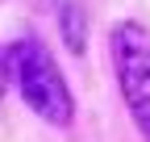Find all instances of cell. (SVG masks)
<instances>
[{
    "label": "cell",
    "instance_id": "cell-1",
    "mask_svg": "<svg viewBox=\"0 0 150 142\" xmlns=\"http://www.w3.org/2000/svg\"><path fill=\"white\" fill-rule=\"evenodd\" d=\"M8 84H17L25 109L33 117H42L46 126H59L67 130L75 121V96H71V84L59 71L54 55L46 50V42H38L33 33L17 38L8 46Z\"/></svg>",
    "mask_w": 150,
    "mask_h": 142
},
{
    "label": "cell",
    "instance_id": "cell-2",
    "mask_svg": "<svg viewBox=\"0 0 150 142\" xmlns=\"http://www.w3.org/2000/svg\"><path fill=\"white\" fill-rule=\"evenodd\" d=\"M108 59L134 126L150 142V29L142 21H117L108 29Z\"/></svg>",
    "mask_w": 150,
    "mask_h": 142
},
{
    "label": "cell",
    "instance_id": "cell-3",
    "mask_svg": "<svg viewBox=\"0 0 150 142\" xmlns=\"http://www.w3.org/2000/svg\"><path fill=\"white\" fill-rule=\"evenodd\" d=\"M59 25H63V42L71 55H79L83 50V9L71 4V0H63L59 4Z\"/></svg>",
    "mask_w": 150,
    "mask_h": 142
},
{
    "label": "cell",
    "instance_id": "cell-4",
    "mask_svg": "<svg viewBox=\"0 0 150 142\" xmlns=\"http://www.w3.org/2000/svg\"><path fill=\"white\" fill-rule=\"evenodd\" d=\"M4 88H8V50L0 46V96H4Z\"/></svg>",
    "mask_w": 150,
    "mask_h": 142
},
{
    "label": "cell",
    "instance_id": "cell-5",
    "mask_svg": "<svg viewBox=\"0 0 150 142\" xmlns=\"http://www.w3.org/2000/svg\"><path fill=\"white\" fill-rule=\"evenodd\" d=\"M29 4H38V9H42V4H50V0H29Z\"/></svg>",
    "mask_w": 150,
    "mask_h": 142
}]
</instances>
